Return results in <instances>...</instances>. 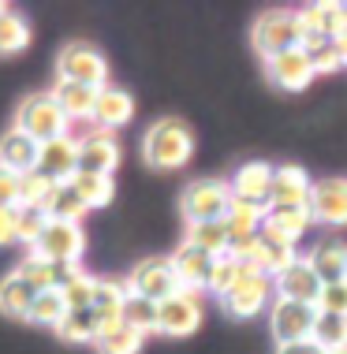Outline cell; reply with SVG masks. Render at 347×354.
I'll return each mask as SVG.
<instances>
[{"label": "cell", "mask_w": 347, "mask_h": 354, "mask_svg": "<svg viewBox=\"0 0 347 354\" xmlns=\"http://www.w3.org/2000/svg\"><path fill=\"white\" fill-rule=\"evenodd\" d=\"M142 332H134L131 324H120V328H112V332H101L98 336V354H139L142 351Z\"/></svg>", "instance_id": "obj_34"}, {"label": "cell", "mask_w": 347, "mask_h": 354, "mask_svg": "<svg viewBox=\"0 0 347 354\" xmlns=\"http://www.w3.org/2000/svg\"><path fill=\"white\" fill-rule=\"evenodd\" d=\"M310 176L299 165L273 168V190H269V209H310Z\"/></svg>", "instance_id": "obj_10"}, {"label": "cell", "mask_w": 347, "mask_h": 354, "mask_svg": "<svg viewBox=\"0 0 347 354\" xmlns=\"http://www.w3.org/2000/svg\"><path fill=\"white\" fill-rule=\"evenodd\" d=\"M94 287H98V280H94L90 272H75L71 280H67L60 287V295H64V302H67V310H90L94 306Z\"/></svg>", "instance_id": "obj_39"}, {"label": "cell", "mask_w": 347, "mask_h": 354, "mask_svg": "<svg viewBox=\"0 0 347 354\" xmlns=\"http://www.w3.org/2000/svg\"><path fill=\"white\" fill-rule=\"evenodd\" d=\"M86 250V235L79 224H64V220H49L45 235L30 246L34 257L42 261H53V265H79V257Z\"/></svg>", "instance_id": "obj_6"}, {"label": "cell", "mask_w": 347, "mask_h": 354, "mask_svg": "<svg viewBox=\"0 0 347 354\" xmlns=\"http://www.w3.org/2000/svg\"><path fill=\"white\" fill-rule=\"evenodd\" d=\"M344 26H347V4H344Z\"/></svg>", "instance_id": "obj_47"}, {"label": "cell", "mask_w": 347, "mask_h": 354, "mask_svg": "<svg viewBox=\"0 0 347 354\" xmlns=\"http://www.w3.org/2000/svg\"><path fill=\"white\" fill-rule=\"evenodd\" d=\"M131 299L127 280H98L94 287V310L101 317H123V302Z\"/></svg>", "instance_id": "obj_31"}, {"label": "cell", "mask_w": 347, "mask_h": 354, "mask_svg": "<svg viewBox=\"0 0 347 354\" xmlns=\"http://www.w3.org/2000/svg\"><path fill=\"white\" fill-rule=\"evenodd\" d=\"M325 354L332 351H347V317H336V313H321L314 324V336H310Z\"/></svg>", "instance_id": "obj_32"}, {"label": "cell", "mask_w": 347, "mask_h": 354, "mask_svg": "<svg viewBox=\"0 0 347 354\" xmlns=\"http://www.w3.org/2000/svg\"><path fill=\"white\" fill-rule=\"evenodd\" d=\"M321 280H317V272L310 269V261L306 257H299L292 269H284L276 276V299H292V302H310L317 306V295H321Z\"/></svg>", "instance_id": "obj_17"}, {"label": "cell", "mask_w": 347, "mask_h": 354, "mask_svg": "<svg viewBox=\"0 0 347 354\" xmlns=\"http://www.w3.org/2000/svg\"><path fill=\"white\" fill-rule=\"evenodd\" d=\"M56 71H60V82H79V86H94V90H105V82H109L105 56L86 41L64 45L60 60H56Z\"/></svg>", "instance_id": "obj_5"}, {"label": "cell", "mask_w": 347, "mask_h": 354, "mask_svg": "<svg viewBox=\"0 0 347 354\" xmlns=\"http://www.w3.org/2000/svg\"><path fill=\"white\" fill-rule=\"evenodd\" d=\"M254 49L273 60L287 49H303V19L299 12H269L254 23Z\"/></svg>", "instance_id": "obj_3"}, {"label": "cell", "mask_w": 347, "mask_h": 354, "mask_svg": "<svg viewBox=\"0 0 347 354\" xmlns=\"http://www.w3.org/2000/svg\"><path fill=\"white\" fill-rule=\"evenodd\" d=\"M269 276H258V272H243L235 280V287L224 295V310L231 313V317H254V313H262L265 310V302H269Z\"/></svg>", "instance_id": "obj_15"}, {"label": "cell", "mask_w": 347, "mask_h": 354, "mask_svg": "<svg viewBox=\"0 0 347 354\" xmlns=\"http://www.w3.org/2000/svg\"><path fill=\"white\" fill-rule=\"evenodd\" d=\"M53 179L42 176V171H26V176H19V209H42L45 202H49L53 194Z\"/></svg>", "instance_id": "obj_33"}, {"label": "cell", "mask_w": 347, "mask_h": 354, "mask_svg": "<svg viewBox=\"0 0 347 354\" xmlns=\"http://www.w3.org/2000/svg\"><path fill=\"white\" fill-rule=\"evenodd\" d=\"M98 93L94 86H79V82H56L53 97L64 109L67 120H94V104H98Z\"/></svg>", "instance_id": "obj_25"}, {"label": "cell", "mask_w": 347, "mask_h": 354, "mask_svg": "<svg viewBox=\"0 0 347 354\" xmlns=\"http://www.w3.org/2000/svg\"><path fill=\"white\" fill-rule=\"evenodd\" d=\"M0 209H19V176L0 168Z\"/></svg>", "instance_id": "obj_43"}, {"label": "cell", "mask_w": 347, "mask_h": 354, "mask_svg": "<svg viewBox=\"0 0 347 354\" xmlns=\"http://www.w3.org/2000/svg\"><path fill=\"white\" fill-rule=\"evenodd\" d=\"M56 332H60V339L67 343H98L101 336V317H98V310H67L64 313V321L56 324Z\"/></svg>", "instance_id": "obj_26"}, {"label": "cell", "mask_w": 347, "mask_h": 354, "mask_svg": "<svg viewBox=\"0 0 347 354\" xmlns=\"http://www.w3.org/2000/svg\"><path fill=\"white\" fill-rule=\"evenodd\" d=\"M269 190H273V165L265 160H250L231 179V198H243V202L269 205Z\"/></svg>", "instance_id": "obj_19"}, {"label": "cell", "mask_w": 347, "mask_h": 354, "mask_svg": "<svg viewBox=\"0 0 347 354\" xmlns=\"http://www.w3.org/2000/svg\"><path fill=\"white\" fill-rule=\"evenodd\" d=\"M42 209H45V216H49V220H64V224H79V220L90 213V205L82 202L79 187H75L71 179H67V183H56L53 194H49V202H45Z\"/></svg>", "instance_id": "obj_24"}, {"label": "cell", "mask_w": 347, "mask_h": 354, "mask_svg": "<svg viewBox=\"0 0 347 354\" xmlns=\"http://www.w3.org/2000/svg\"><path fill=\"white\" fill-rule=\"evenodd\" d=\"M64 313H67L64 295H60V291H42V295L34 299L30 317H26V321H34V324H49V328H56V324L64 321Z\"/></svg>", "instance_id": "obj_38"}, {"label": "cell", "mask_w": 347, "mask_h": 354, "mask_svg": "<svg viewBox=\"0 0 347 354\" xmlns=\"http://www.w3.org/2000/svg\"><path fill=\"white\" fill-rule=\"evenodd\" d=\"M310 64H314V75H329L340 68V53H336V41H317L310 45Z\"/></svg>", "instance_id": "obj_42"}, {"label": "cell", "mask_w": 347, "mask_h": 354, "mask_svg": "<svg viewBox=\"0 0 347 354\" xmlns=\"http://www.w3.org/2000/svg\"><path fill=\"white\" fill-rule=\"evenodd\" d=\"M45 227H49L45 209H19V243L34 246L37 239L45 235Z\"/></svg>", "instance_id": "obj_40"}, {"label": "cell", "mask_w": 347, "mask_h": 354, "mask_svg": "<svg viewBox=\"0 0 347 354\" xmlns=\"http://www.w3.org/2000/svg\"><path fill=\"white\" fill-rule=\"evenodd\" d=\"M120 165V142L109 131H90L79 138V176H112Z\"/></svg>", "instance_id": "obj_12"}, {"label": "cell", "mask_w": 347, "mask_h": 354, "mask_svg": "<svg viewBox=\"0 0 347 354\" xmlns=\"http://www.w3.org/2000/svg\"><path fill=\"white\" fill-rule=\"evenodd\" d=\"M19 243V209H0V246Z\"/></svg>", "instance_id": "obj_44"}, {"label": "cell", "mask_w": 347, "mask_h": 354, "mask_svg": "<svg viewBox=\"0 0 347 354\" xmlns=\"http://www.w3.org/2000/svg\"><path fill=\"white\" fill-rule=\"evenodd\" d=\"M202 324V306H198V295L190 291H179L165 299L157 306V332L161 336H172V339H183L190 336Z\"/></svg>", "instance_id": "obj_9"}, {"label": "cell", "mask_w": 347, "mask_h": 354, "mask_svg": "<svg viewBox=\"0 0 347 354\" xmlns=\"http://www.w3.org/2000/svg\"><path fill=\"white\" fill-rule=\"evenodd\" d=\"M187 243L190 246H198V250H206V254H228V246H231V239H228V227H224V220H213V224H187Z\"/></svg>", "instance_id": "obj_29"}, {"label": "cell", "mask_w": 347, "mask_h": 354, "mask_svg": "<svg viewBox=\"0 0 347 354\" xmlns=\"http://www.w3.org/2000/svg\"><path fill=\"white\" fill-rule=\"evenodd\" d=\"M243 272H247V269H243V261H239V257L220 254L217 261H213V272H209V287H206V291H213V295H220V299H224Z\"/></svg>", "instance_id": "obj_36"}, {"label": "cell", "mask_w": 347, "mask_h": 354, "mask_svg": "<svg viewBox=\"0 0 347 354\" xmlns=\"http://www.w3.org/2000/svg\"><path fill=\"white\" fill-rule=\"evenodd\" d=\"M15 131H23V135H30L37 146H45V142H53V138L71 135V120L64 116V109L56 104L53 93H30L15 112Z\"/></svg>", "instance_id": "obj_2"}, {"label": "cell", "mask_w": 347, "mask_h": 354, "mask_svg": "<svg viewBox=\"0 0 347 354\" xmlns=\"http://www.w3.org/2000/svg\"><path fill=\"white\" fill-rule=\"evenodd\" d=\"M134 116V101L127 90H116V86H105L98 93V104H94V123H98V131H112L123 127V123H131Z\"/></svg>", "instance_id": "obj_20"}, {"label": "cell", "mask_w": 347, "mask_h": 354, "mask_svg": "<svg viewBox=\"0 0 347 354\" xmlns=\"http://www.w3.org/2000/svg\"><path fill=\"white\" fill-rule=\"evenodd\" d=\"M336 53H340V68H347V30L336 37Z\"/></svg>", "instance_id": "obj_46"}, {"label": "cell", "mask_w": 347, "mask_h": 354, "mask_svg": "<svg viewBox=\"0 0 347 354\" xmlns=\"http://www.w3.org/2000/svg\"><path fill=\"white\" fill-rule=\"evenodd\" d=\"M127 291L139 295V299L150 302H165L172 295H179V280L172 272V261H161V257H150V261L134 265V272L127 276Z\"/></svg>", "instance_id": "obj_8"}, {"label": "cell", "mask_w": 347, "mask_h": 354, "mask_svg": "<svg viewBox=\"0 0 347 354\" xmlns=\"http://www.w3.org/2000/svg\"><path fill=\"white\" fill-rule=\"evenodd\" d=\"M4 12H8V4H0V15H4Z\"/></svg>", "instance_id": "obj_48"}, {"label": "cell", "mask_w": 347, "mask_h": 354, "mask_svg": "<svg viewBox=\"0 0 347 354\" xmlns=\"http://www.w3.org/2000/svg\"><path fill=\"white\" fill-rule=\"evenodd\" d=\"M310 216L329 227L347 224V179H317L310 190Z\"/></svg>", "instance_id": "obj_16"}, {"label": "cell", "mask_w": 347, "mask_h": 354, "mask_svg": "<svg viewBox=\"0 0 347 354\" xmlns=\"http://www.w3.org/2000/svg\"><path fill=\"white\" fill-rule=\"evenodd\" d=\"M317 317H321V313H317V306H310V302H292V299H276L273 310H269V324H273L276 343L310 339Z\"/></svg>", "instance_id": "obj_7"}, {"label": "cell", "mask_w": 347, "mask_h": 354, "mask_svg": "<svg viewBox=\"0 0 347 354\" xmlns=\"http://www.w3.org/2000/svg\"><path fill=\"white\" fill-rule=\"evenodd\" d=\"M317 313H336V317H347V280L321 287V295H317Z\"/></svg>", "instance_id": "obj_41"}, {"label": "cell", "mask_w": 347, "mask_h": 354, "mask_svg": "<svg viewBox=\"0 0 347 354\" xmlns=\"http://www.w3.org/2000/svg\"><path fill=\"white\" fill-rule=\"evenodd\" d=\"M276 354H325V351L317 347L314 339H299V343H281Z\"/></svg>", "instance_id": "obj_45"}, {"label": "cell", "mask_w": 347, "mask_h": 354, "mask_svg": "<svg viewBox=\"0 0 347 354\" xmlns=\"http://www.w3.org/2000/svg\"><path fill=\"white\" fill-rule=\"evenodd\" d=\"M265 71H269V82L287 93H299L314 82V64L306 49H287L281 56H273V60H265Z\"/></svg>", "instance_id": "obj_11"}, {"label": "cell", "mask_w": 347, "mask_h": 354, "mask_svg": "<svg viewBox=\"0 0 347 354\" xmlns=\"http://www.w3.org/2000/svg\"><path fill=\"white\" fill-rule=\"evenodd\" d=\"M37 153H42V146H37L30 135H23V131L12 127L0 138V168L15 171V176H26V171L37 168Z\"/></svg>", "instance_id": "obj_22"}, {"label": "cell", "mask_w": 347, "mask_h": 354, "mask_svg": "<svg viewBox=\"0 0 347 354\" xmlns=\"http://www.w3.org/2000/svg\"><path fill=\"white\" fill-rule=\"evenodd\" d=\"M190 153H195V135H190V127L176 116L157 120L146 131V138H142V157H146V165L161 168V171L183 168L190 160Z\"/></svg>", "instance_id": "obj_1"}, {"label": "cell", "mask_w": 347, "mask_h": 354, "mask_svg": "<svg viewBox=\"0 0 347 354\" xmlns=\"http://www.w3.org/2000/svg\"><path fill=\"white\" fill-rule=\"evenodd\" d=\"M71 183L79 187L82 202L90 205V209H105V205L112 202V194H116V187H112V176H75Z\"/></svg>", "instance_id": "obj_37"}, {"label": "cell", "mask_w": 347, "mask_h": 354, "mask_svg": "<svg viewBox=\"0 0 347 354\" xmlns=\"http://www.w3.org/2000/svg\"><path fill=\"white\" fill-rule=\"evenodd\" d=\"M34 299H37V295H34L23 280H19L15 272L0 280V310H4L8 317H30Z\"/></svg>", "instance_id": "obj_28"}, {"label": "cell", "mask_w": 347, "mask_h": 354, "mask_svg": "<svg viewBox=\"0 0 347 354\" xmlns=\"http://www.w3.org/2000/svg\"><path fill=\"white\" fill-rule=\"evenodd\" d=\"M183 216L187 224H213V220L228 216L231 205V183H220V179H195L187 190H183Z\"/></svg>", "instance_id": "obj_4"}, {"label": "cell", "mask_w": 347, "mask_h": 354, "mask_svg": "<svg viewBox=\"0 0 347 354\" xmlns=\"http://www.w3.org/2000/svg\"><path fill=\"white\" fill-rule=\"evenodd\" d=\"M168 261H172L176 280H179V291L198 295V291H206V287H209V272H213L217 257L206 254V250H198V246H190V243H183L179 250L168 257Z\"/></svg>", "instance_id": "obj_14"}, {"label": "cell", "mask_w": 347, "mask_h": 354, "mask_svg": "<svg viewBox=\"0 0 347 354\" xmlns=\"http://www.w3.org/2000/svg\"><path fill=\"white\" fill-rule=\"evenodd\" d=\"M332 354H347V351H332Z\"/></svg>", "instance_id": "obj_49"}, {"label": "cell", "mask_w": 347, "mask_h": 354, "mask_svg": "<svg viewBox=\"0 0 347 354\" xmlns=\"http://www.w3.org/2000/svg\"><path fill=\"white\" fill-rule=\"evenodd\" d=\"M306 261H310V269L317 272L321 283L347 280V246L340 243V239H325V243H317L314 250L306 254Z\"/></svg>", "instance_id": "obj_23"}, {"label": "cell", "mask_w": 347, "mask_h": 354, "mask_svg": "<svg viewBox=\"0 0 347 354\" xmlns=\"http://www.w3.org/2000/svg\"><path fill=\"white\" fill-rule=\"evenodd\" d=\"M37 171L49 176L53 183H67V179H75V176H79V138L64 135V138L45 142L42 153H37Z\"/></svg>", "instance_id": "obj_13"}, {"label": "cell", "mask_w": 347, "mask_h": 354, "mask_svg": "<svg viewBox=\"0 0 347 354\" xmlns=\"http://www.w3.org/2000/svg\"><path fill=\"white\" fill-rule=\"evenodd\" d=\"M123 324H131L134 332H142V336L157 332V302H150V299H139V295H131V299L123 302Z\"/></svg>", "instance_id": "obj_35"}, {"label": "cell", "mask_w": 347, "mask_h": 354, "mask_svg": "<svg viewBox=\"0 0 347 354\" xmlns=\"http://www.w3.org/2000/svg\"><path fill=\"white\" fill-rule=\"evenodd\" d=\"M26 45H30V23L8 8V12L0 15V56H15V53H23Z\"/></svg>", "instance_id": "obj_30"}, {"label": "cell", "mask_w": 347, "mask_h": 354, "mask_svg": "<svg viewBox=\"0 0 347 354\" xmlns=\"http://www.w3.org/2000/svg\"><path fill=\"white\" fill-rule=\"evenodd\" d=\"M15 276L23 280L26 287H30L34 295H42V291H56L60 287V276H56V265L53 261H42V257H23V261L15 265Z\"/></svg>", "instance_id": "obj_27"}, {"label": "cell", "mask_w": 347, "mask_h": 354, "mask_svg": "<svg viewBox=\"0 0 347 354\" xmlns=\"http://www.w3.org/2000/svg\"><path fill=\"white\" fill-rule=\"evenodd\" d=\"M314 216L310 209H269L265 224H262V235L269 239H281L287 246H299V239L310 232Z\"/></svg>", "instance_id": "obj_21"}, {"label": "cell", "mask_w": 347, "mask_h": 354, "mask_svg": "<svg viewBox=\"0 0 347 354\" xmlns=\"http://www.w3.org/2000/svg\"><path fill=\"white\" fill-rule=\"evenodd\" d=\"M269 216V205H258V202H243V198H231L228 205V216H224V227H228V239L231 246L235 243H250V239H258Z\"/></svg>", "instance_id": "obj_18"}]
</instances>
